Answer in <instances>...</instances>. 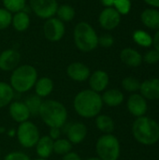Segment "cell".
Wrapping results in <instances>:
<instances>
[{
	"label": "cell",
	"mask_w": 159,
	"mask_h": 160,
	"mask_svg": "<svg viewBox=\"0 0 159 160\" xmlns=\"http://www.w3.org/2000/svg\"><path fill=\"white\" fill-rule=\"evenodd\" d=\"M103 101L99 93L91 89L79 92L73 100L75 112L81 117L89 119L97 117L102 110Z\"/></svg>",
	"instance_id": "cell-1"
},
{
	"label": "cell",
	"mask_w": 159,
	"mask_h": 160,
	"mask_svg": "<svg viewBox=\"0 0 159 160\" xmlns=\"http://www.w3.org/2000/svg\"><path fill=\"white\" fill-rule=\"evenodd\" d=\"M38 115L43 123L51 128H61L67 123V111L61 102L53 99L42 101Z\"/></svg>",
	"instance_id": "cell-2"
},
{
	"label": "cell",
	"mask_w": 159,
	"mask_h": 160,
	"mask_svg": "<svg viewBox=\"0 0 159 160\" xmlns=\"http://www.w3.org/2000/svg\"><path fill=\"white\" fill-rule=\"evenodd\" d=\"M37 79V71L33 66L22 65L12 71L9 84L15 92L25 93L35 86Z\"/></svg>",
	"instance_id": "cell-3"
},
{
	"label": "cell",
	"mask_w": 159,
	"mask_h": 160,
	"mask_svg": "<svg viewBox=\"0 0 159 160\" xmlns=\"http://www.w3.org/2000/svg\"><path fill=\"white\" fill-rule=\"evenodd\" d=\"M132 133L140 143L152 145L159 140V125L151 118L142 116L134 122Z\"/></svg>",
	"instance_id": "cell-4"
},
{
	"label": "cell",
	"mask_w": 159,
	"mask_h": 160,
	"mask_svg": "<svg viewBox=\"0 0 159 160\" xmlns=\"http://www.w3.org/2000/svg\"><path fill=\"white\" fill-rule=\"evenodd\" d=\"M76 47L83 52L94 51L98 46V36L94 27L87 22H80L73 31Z\"/></svg>",
	"instance_id": "cell-5"
},
{
	"label": "cell",
	"mask_w": 159,
	"mask_h": 160,
	"mask_svg": "<svg viewBox=\"0 0 159 160\" xmlns=\"http://www.w3.org/2000/svg\"><path fill=\"white\" fill-rule=\"evenodd\" d=\"M96 151L101 160H117L120 156L119 141L112 134H105L97 140Z\"/></svg>",
	"instance_id": "cell-6"
},
{
	"label": "cell",
	"mask_w": 159,
	"mask_h": 160,
	"mask_svg": "<svg viewBox=\"0 0 159 160\" xmlns=\"http://www.w3.org/2000/svg\"><path fill=\"white\" fill-rule=\"evenodd\" d=\"M16 136L19 143L23 148L35 147L40 138L37 127L30 121H25L19 125Z\"/></svg>",
	"instance_id": "cell-7"
},
{
	"label": "cell",
	"mask_w": 159,
	"mask_h": 160,
	"mask_svg": "<svg viewBox=\"0 0 159 160\" xmlns=\"http://www.w3.org/2000/svg\"><path fill=\"white\" fill-rule=\"evenodd\" d=\"M31 10L41 19H50L54 17L58 8L56 0H29Z\"/></svg>",
	"instance_id": "cell-8"
},
{
	"label": "cell",
	"mask_w": 159,
	"mask_h": 160,
	"mask_svg": "<svg viewBox=\"0 0 159 160\" xmlns=\"http://www.w3.org/2000/svg\"><path fill=\"white\" fill-rule=\"evenodd\" d=\"M65 23L57 17L47 19L43 24V34L49 41L56 42L61 40L65 35Z\"/></svg>",
	"instance_id": "cell-9"
},
{
	"label": "cell",
	"mask_w": 159,
	"mask_h": 160,
	"mask_svg": "<svg viewBox=\"0 0 159 160\" xmlns=\"http://www.w3.org/2000/svg\"><path fill=\"white\" fill-rule=\"evenodd\" d=\"M98 22L102 28L111 31L119 25L121 22V15L113 7L105 8L99 14Z\"/></svg>",
	"instance_id": "cell-10"
},
{
	"label": "cell",
	"mask_w": 159,
	"mask_h": 160,
	"mask_svg": "<svg viewBox=\"0 0 159 160\" xmlns=\"http://www.w3.org/2000/svg\"><path fill=\"white\" fill-rule=\"evenodd\" d=\"M21 61V54L14 49H7L0 53V69L13 71Z\"/></svg>",
	"instance_id": "cell-11"
},
{
	"label": "cell",
	"mask_w": 159,
	"mask_h": 160,
	"mask_svg": "<svg viewBox=\"0 0 159 160\" xmlns=\"http://www.w3.org/2000/svg\"><path fill=\"white\" fill-rule=\"evenodd\" d=\"M67 74L71 80L78 82H82L89 79L91 71L85 64L81 62H74L68 65L67 68Z\"/></svg>",
	"instance_id": "cell-12"
},
{
	"label": "cell",
	"mask_w": 159,
	"mask_h": 160,
	"mask_svg": "<svg viewBox=\"0 0 159 160\" xmlns=\"http://www.w3.org/2000/svg\"><path fill=\"white\" fill-rule=\"evenodd\" d=\"M8 112L12 120L19 124L28 121L29 117L31 116L27 106L22 101H12L9 104Z\"/></svg>",
	"instance_id": "cell-13"
},
{
	"label": "cell",
	"mask_w": 159,
	"mask_h": 160,
	"mask_svg": "<svg viewBox=\"0 0 159 160\" xmlns=\"http://www.w3.org/2000/svg\"><path fill=\"white\" fill-rule=\"evenodd\" d=\"M127 109L132 115L142 117L147 111V103L142 96L133 94L127 100Z\"/></svg>",
	"instance_id": "cell-14"
},
{
	"label": "cell",
	"mask_w": 159,
	"mask_h": 160,
	"mask_svg": "<svg viewBox=\"0 0 159 160\" xmlns=\"http://www.w3.org/2000/svg\"><path fill=\"white\" fill-rule=\"evenodd\" d=\"M87 135V128L82 123H72L67 129V140L72 144L81 143Z\"/></svg>",
	"instance_id": "cell-15"
},
{
	"label": "cell",
	"mask_w": 159,
	"mask_h": 160,
	"mask_svg": "<svg viewBox=\"0 0 159 160\" xmlns=\"http://www.w3.org/2000/svg\"><path fill=\"white\" fill-rule=\"evenodd\" d=\"M90 89L99 93L104 91L109 84V75L104 70H96L89 77Z\"/></svg>",
	"instance_id": "cell-16"
},
{
	"label": "cell",
	"mask_w": 159,
	"mask_h": 160,
	"mask_svg": "<svg viewBox=\"0 0 159 160\" xmlns=\"http://www.w3.org/2000/svg\"><path fill=\"white\" fill-rule=\"evenodd\" d=\"M142 95L151 100L159 99V79H151L141 83Z\"/></svg>",
	"instance_id": "cell-17"
},
{
	"label": "cell",
	"mask_w": 159,
	"mask_h": 160,
	"mask_svg": "<svg viewBox=\"0 0 159 160\" xmlns=\"http://www.w3.org/2000/svg\"><path fill=\"white\" fill-rule=\"evenodd\" d=\"M53 140H52L49 136L40 137L38 142L36 144L37 155L39 158L47 159L53 153Z\"/></svg>",
	"instance_id": "cell-18"
},
{
	"label": "cell",
	"mask_w": 159,
	"mask_h": 160,
	"mask_svg": "<svg viewBox=\"0 0 159 160\" xmlns=\"http://www.w3.org/2000/svg\"><path fill=\"white\" fill-rule=\"evenodd\" d=\"M120 58L123 63H125L128 67H139L142 62V57L141 53L131 48L124 49L120 53Z\"/></svg>",
	"instance_id": "cell-19"
},
{
	"label": "cell",
	"mask_w": 159,
	"mask_h": 160,
	"mask_svg": "<svg viewBox=\"0 0 159 160\" xmlns=\"http://www.w3.org/2000/svg\"><path fill=\"white\" fill-rule=\"evenodd\" d=\"M53 82L51 78L41 77L37 80L35 83V92L36 95L39 98H46L52 94L53 91Z\"/></svg>",
	"instance_id": "cell-20"
},
{
	"label": "cell",
	"mask_w": 159,
	"mask_h": 160,
	"mask_svg": "<svg viewBox=\"0 0 159 160\" xmlns=\"http://www.w3.org/2000/svg\"><path fill=\"white\" fill-rule=\"evenodd\" d=\"M11 24L18 32H24L30 26V17L25 11H18L12 15Z\"/></svg>",
	"instance_id": "cell-21"
},
{
	"label": "cell",
	"mask_w": 159,
	"mask_h": 160,
	"mask_svg": "<svg viewBox=\"0 0 159 160\" xmlns=\"http://www.w3.org/2000/svg\"><path fill=\"white\" fill-rule=\"evenodd\" d=\"M142 22L151 29L159 30V11L155 8H147L142 13Z\"/></svg>",
	"instance_id": "cell-22"
},
{
	"label": "cell",
	"mask_w": 159,
	"mask_h": 160,
	"mask_svg": "<svg viewBox=\"0 0 159 160\" xmlns=\"http://www.w3.org/2000/svg\"><path fill=\"white\" fill-rule=\"evenodd\" d=\"M103 103L110 107H116L120 105L124 100V95L120 90L117 89H110L104 92L101 96Z\"/></svg>",
	"instance_id": "cell-23"
},
{
	"label": "cell",
	"mask_w": 159,
	"mask_h": 160,
	"mask_svg": "<svg viewBox=\"0 0 159 160\" xmlns=\"http://www.w3.org/2000/svg\"><path fill=\"white\" fill-rule=\"evenodd\" d=\"M15 96V91L10 84L5 82H0V109L8 106Z\"/></svg>",
	"instance_id": "cell-24"
},
{
	"label": "cell",
	"mask_w": 159,
	"mask_h": 160,
	"mask_svg": "<svg viewBox=\"0 0 159 160\" xmlns=\"http://www.w3.org/2000/svg\"><path fill=\"white\" fill-rule=\"evenodd\" d=\"M96 126L101 132L105 134H111L114 130L113 120L105 114H98L96 117Z\"/></svg>",
	"instance_id": "cell-25"
},
{
	"label": "cell",
	"mask_w": 159,
	"mask_h": 160,
	"mask_svg": "<svg viewBox=\"0 0 159 160\" xmlns=\"http://www.w3.org/2000/svg\"><path fill=\"white\" fill-rule=\"evenodd\" d=\"M75 14L76 12L73 7L67 4H64V5L58 6L55 15L63 22H71L74 19Z\"/></svg>",
	"instance_id": "cell-26"
},
{
	"label": "cell",
	"mask_w": 159,
	"mask_h": 160,
	"mask_svg": "<svg viewBox=\"0 0 159 160\" xmlns=\"http://www.w3.org/2000/svg\"><path fill=\"white\" fill-rule=\"evenodd\" d=\"M72 143L67 139H58L53 142V153L59 156H65L71 152Z\"/></svg>",
	"instance_id": "cell-27"
},
{
	"label": "cell",
	"mask_w": 159,
	"mask_h": 160,
	"mask_svg": "<svg viewBox=\"0 0 159 160\" xmlns=\"http://www.w3.org/2000/svg\"><path fill=\"white\" fill-rule=\"evenodd\" d=\"M134 41L142 47H150L153 44V38L145 31L137 30L133 34Z\"/></svg>",
	"instance_id": "cell-28"
},
{
	"label": "cell",
	"mask_w": 159,
	"mask_h": 160,
	"mask_svg": "<svg viewBox=\"0 0 159 160\" xmlns=\"http://www.w3.org/2000/svg\"><path fill=\"white\" fill-rule=\"evenodd\" d=\"M25 105L27 106L29 112H30V114L33 115V116H37L38 115V112H39V108L41 106V98L37 97V95L35 96H30L28 97L25 101H24Z\"/></svg>",
	"instance_id": "cell-29"
},
{
	"label": "cell",
	"mask_w": 159,
	"mask_h": 160,
	"mask_svg": "<svg viewBox=\"0 0 159 160\" xmlns=\"http://www.w3.org/2000/svg\"><path fill=\"white\" fill-rule=\"evenodd\" d=\"M3 6L11 13L22 11L25 8L26 0H2Z\"/></svg>",
	"instance_id": "cell-30"
},
{
	"label": "cell",
	"mask_w": 159,
	"mask_h": 160,
	"mask_svg": "<svg viewBox=\"0 0 159 160\" xmlns=\"http://www.w3.org/2000/svg\"><path fill=\"white\" fill-rule=\"evenodd\" d=\"M122 86L126 91L128 92H136L140 89L141 83L139 80L133 77H127L122 81Z\"/></svg>",
	"instance_id": "cell-31"
},
{
	"label": "cell",
	"mask_w": 159,
	"mask_h": 160,
	"mask_svg": "<svg viewBox=\"0 0 159 160\" xmlns=\"http://www.w3.org/2000/svg\"><path fill=\"white\" fill-rule=\"evenodd\" d=\"M12 13L5 8H0V30L7 29L11 24Z\"/></svg>",
	"instance_id": "cell-32"
},
{
	"label": "cell",
	"mask_w": 159,
	"mask_h": 160,
	"mask_svg": "<svg viewBox=\"0 0 159 160\" xmlns=\"http://www.w3.org/2000/svg\"><path fill=\"white\" fill-rule=\"evenodd\" d=\"M114 8L121 15L127 14L131 9V1L130 0H114L113 4Z\"/></svg>",
	"instance_id": "cell-33"
},
{
	"label": "cell",
	"mask_w": 159,
	"mask_h": 160,
	"mask_svg": "<svg viewBox=\"0 0 159 160\" xmlns=\"http://www.w3.org/2000/svg\"><path fill=\"white\" fill-rule=\"evenodd\" d=\"M114 39L112 35L110 34H104L100 37H98V45H100L103 48H110L113 45Z\"/></svg>",
	"instance_id": "cell-34"
},
{
	"label": "cell",
	"mask_w": 159,
	"mask_h": 160,
	"mask_svg": "<svg viewBox=\"0 0 159 160\" xmlns=\"http://www.w3.org/2000/svg\"><path fill=\"white\" fill-rule=\"evenodd\" d=\"M143 59L148 64H156L159 61V52L157 50H151L145 53Z\"/></svg>",
	"instance_id": "cell-35"
},
{
	"label": "cell",
	"mask_w": 159,
	"mask_h": 160,
	"mask_svg": "<svg viewBox=\"0 0 159 160\" xmlns=\"http://www.w3.org/2000/svg\"><path fill=\"white\" fill-rule=\"evenodd\" d=\"M4 160H30V158L22 152H11L4 158Z\"/></svg>",
	"instance_id": "cell-36"
},
{
	"label": "cell",
	"mask_w": 159,
	"mask_h": 160,
	"mask_svg": "<svg viewBox=\"0 0 159 160\" xmlns=\"http://www.w3.org/2000/svg\"><path fill=\"white\" fill-rule=\"evenodd\" d=\"M60 136H61V128H51L49 137L52 140L56 141V140L60 139Z\"/></svg>",
	"instance_id": "cell-37"
},
{
	"label": "cell",
	"mask_w": 159,
	"mask_h": 160,
	"mask_svg": "<svg viewBox=\"0 0 159 160\" xmlns=\"http://www.w3.org/2000/svg\"><path fill=\"white\" fill-rule=\"evenodd\" d=\"M62 160H82V158H81V157L77 153H75V152H69L67 155L63 156Z\"/></svg>",
	"instance_id": "cell-38"
},
{
	"label": "cell",
	"mask_w": 159,
	"mask_h": 160,
	"mask_svg": "<svg viewBox=\"0 0 159 160\" xmlns=\"http://www.w3.org/2000/svg\"><path fill=\"white\" fill-rule=\"evenodd\" d=\"M153 44L155 46V50L159 52V30L156 33L155 37L153 38Z\"/></svg>",
	"instance_id": "cell-39"
},
{
	"label": "cell",
	"mask_w": 159,
	"mask_h": 160,
	"mask_svg": "<svg viewBox=\"0 0 159 160\" xmlns=\"http://www.w3.org/2000/svg\"><path fill=\"white\" fill-rule=\"evenodd\" d=\"M101 3L106 8H112V7H113L114 0H101Z\"/></svg>",
	"instance_id": "cell-40"
},
{
	"label": "cell",
	"mask_w": 159,
	"mask_h": 160,
	"mask_svg": "<svg viewBox=\"0 0 159 160\" xmlns=\"http://www.w3.org/2000/svg\"><path fill=\"white\" fill-rule=\"evenodd\" d=\"M144 1L152 7L159 8V0H144Z\"/></svg>",
	"instance_id": "cell-41"
},
{
	"label": "cell",
	"mask_w": 159,
	"mask_h": 160,
	"mask_svg": "<svg viewBox=\"0 0 159 160\" xmlns=\"http://www.w3.org/2000/svg\"><path fill=\"white\" fill-rule=\"evenodd\" d=\"M86 160H101L100 158H87Z\"/></svg>",
	"instance_id": "cell-42"
},
{
	"label": "cell",
	"mask_w": 159,
	"mask_h": 160,
	"mask_svg": "<svg viewBox=\"0 0 159 160\" xmlns=\"http://www.w3.org/2000/svg\"><path fill=\"white\" fill-rule=\"evenodd\" d=\"M5 131V128H0V133H2V132H4Z\"/></svg>",
	"instance_id": "cell-43"
},
{
	"label": "cell",
	"mask_w": 159,
	"mask_h": 160,
	"mask_svg": "<svg viewBox=\"0 0 159 160\" xmlns=\"http://www.w3.org/2000/svg\"><path fill=\"white\" fill-rule=\"evenodd\" d=\"M35 160H47V159H44V158H37V159H35Z\"/></svg>",
	"instance_id": "cell-44"
},
{
	"label": "cell",
	"mask_w": 159,
	"mask_h": 160,
	"mask_svg": "<svg viewBox=\"0 0 159 160\" xmlns=\"http://www.w3.org/2000/svg\"><path fill=\"white\" fill-rule=\"evenodd\" d=\"M0 152H1V151H0Z\"/></svg>",
	"instance_id": "cell-45"
}]
</instances>
